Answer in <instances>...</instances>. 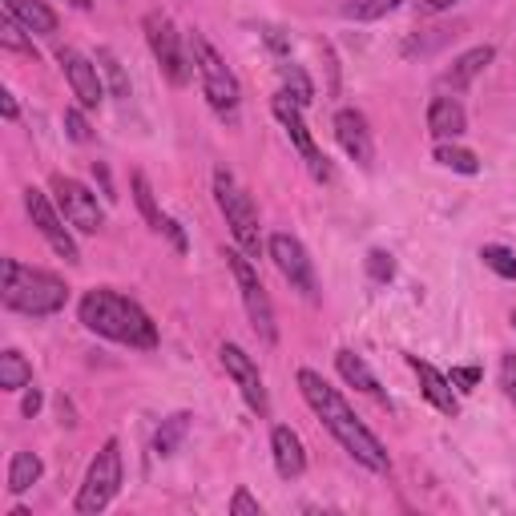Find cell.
<instances>
[{
    "label": "cell",
    "mask_w": 516,
    "mask_h": 516,
    "mask_svg": "<svg viewBox=\"0 0 516 516\" xmlns=\"http://www.w3.org/2000/svg\"><path fill=\"white\" fill-rule=\"evenodd\" d=\"M448 379H452V388H460V391H472L476 383L484 379V371H481V368H452V375H448Z\"/></svg>",
    "instance_id": "obj_35"
},
{
    "label": "cell",
    "mask_w": 516,
    "mask_h": 516,
    "mask_svg": "<svg viewBox=\"0 0 516 516\" xmlns=\"http://www.w3.org/2000/svg\"><path fill=\"white\" fill-rule=\"evenodd\" d=\"M121 492V444L117 440H106L101 452L93 456L89 472H86V484L77 492V509L81 516H93V512H106L109 501Z\"/></svg>",
    "instance_id": "obj_6"
},
{
    "label": "cell",
    "mask_w": 516,
    "mask_h": 516,
    "mask_svg": "<svg viewBox=\"0 0 516 516\" xmlns=\"http://www.w3.org/2000/svg\"><path fill=\"white\" fill-rule=\"evenodd\" d=\"M278 73H283V81H287V93L298 101V106H307V101L315 97V89H311V81H307V73L298 69V65H278Z\"/></svg>",
    "instance_id": "obj_31"
},
{
    "label": "cell",
    "mask_w": 516,
    "mask_h": 516,
    "mask_svg": "<svg viewBox=\"0 0 516 516\" xmlns=\"http://www.w3.org/2000/svg\"><path fill=\"white\" fill-rule=\"evenodd\" d=\"M368 275L375 278V283H391V278H396V258H391L388 250H371L368 255Z\"/></svg>",
    "instance_id": "obj_32"
},
{
    "label": "cell",
    "mask_w": 516,
    "mask_h": 516,
    "mask_svg": "<svg viewBox=\"0 0 516 516\" xmlns=\"http://www.w3.org/2000/svg\"><path fill=\"white\" fill-rule=\"evenodd\" d=\"M512 323H516V311H512Z\"/></svg>",
    "instance_id": "obj_43"
},
{
    "label": "cell",
    "mask_w": 516,
    "mask_h": 516,
    "mask_svg": "<svg viewBox=\"0 0 516 516\" xmlns=\"http://www.w3.org/2000/svg\"><path fill=\"white\" fill-rule=\"evenodd\" d=\"M230 516H262V509H258V501L247 492V488H238L234 501H230Z\"/></svg>",
    "instance_id": "obj_34"
},
{
    "label": "cell",
    "mask_w": 516,
    "mask_h": 516,
    "mask_svg": "<svg viewBox=\"0 0 516 516\" xmlns=\"http://www.w3.org/2000/svg\"><path fill=\"white\" fill-rule=\"evenodd\" d=\"M428 129L440 137V142H448V137H456L468 129V114H464V106H460L456 97H431V106H428Z\"/></svg>",
    "instance_id": "obj_19"
},
{
    "label": "cell",
    "mask_w": 516,
    "mask_h": 516,
    "mask_svg": "<svg viewBox=\"0 0 516 516\" xmlns=\"http://www.w3.org/2000/svg\"><path fill=\"white\" fill-rule=\"evenodd\" d=\"M262 41H267L270 49L278 53V57H283V53H290V41H287V36L278 33V29H262Z\"/></svg>",
    "instance_id": "obj_37"
},
{
    "label": "cell",
    "mask_w": 516,
    "mask_h": 516,
    "mask_svg": "<svg viewBox=\"0 0 516 516\" xmlns=\"http://www.w3.org/2000/svg\"><path fill=\"white\" fill-rule=\"evenodd\" d=\"M456 0H424V8L428 13H444V8H452Z\"/></svg>",
    "instance_id": "obj_41"
},
{
    "label": "cell",
    "mask_w": 516,
    "mask_h": 516,
    "mask_svg": "<svg viewBox=\"0 0 516 516\" xmlns=\"http://www.w3.org/2000/svg\"><path fill=\"white\" fill-rule=\"evenodd\" d=\"M270 452H275V468L283 481H298L307 472V452H303V440L295 436L287 424H278L270 431Z\"/></svg>",
    "instance_id": "obj_18"
},
{
    "label": "cell",
    "mask_w": 516,
    "mask_h": 516,
    "mask_svg": "<svg viewBox=\"0 0 516 516\" xmlns=\"http://www.w3.org/2000/svg\"><path fill=\"white\" fill-rule=\"evenodd\" d=\"M335 368H339V375L351 388H359V391H368V396L379 400L383 396V388H379V379H375V371L363 363V355H355V351H339L335 355Z\"/></svg>",
    "instance_id": "obj_21"
},
{
    "label": "cell",
    "mask_w": 516,
    "mask_h": 516,
    "mask_svg": "<svg viewBox=\"0 0 516 516\" xmlns=\"http://www.w3.org/2000/svg\"><path fill=\"white\" fill-rule=\"evenodd\" d=\"M186 428H190V416H186V411H177V416L166 420V424L157 428V440H154L157 456H174L177 444H182V436H186Z\"/></svg>",
    "instance_id": "obj_25"
},
{
    "label": "cell",
    "mask_w": 516,
    "mask_h": 516,
    "mask_svg": "<svg viewBox=\"0 0 516 516\" xmlns=\"http://www.w3.org/2000/svg\"><path fill=\"white\" fill-rule=\"evenodd\" d=\"M403 0H347L343 5V16L347 21H379L388 16L391 8H400Z\"/></svg>",
    "instance_id": "obj_27"
},
{
    "label": "cell",
    "mask_w": 516,
    "mask_h": 516,
    "mask_svg": "<svg viewBox=\"0 0 516 516\" xmlns=\"http://www.w3.org/2000/svg\"><path fill=\"white\" fill-rule=\"evenodd\" d=\"M492 57H496V49L492 45H476V49H468V53H460V57L452 61V69H444L440 73V89H452V93H460V89H468L476 77L492 65Z\"/></svg>",
    "instance_id": "obj_17"
},
{
    "label": "cell",
    "mask_w": 516,
    "mask_h": 516,
    "mask_svg": "<svg viewBox=\"0 0 516 516\" xmlns=\"http://www.w3.org/2000/svg\"><path fill=\"white\" fill-rule=\"evenodd\" d=\"M190 53H194V65H198V77H202V93L206 101L214 106V114L222 117H234V109H238V77L227 69V61L214 53V45L206 41L202 33H190Z\"/></svg>",
    "instance_id": "obj_5"
},
{
    "label": "cell",
    "mask_w": 516,
    "mask_h": 516,
    "mask_svg": "<svg viewBox=\"0 0 516 516\" xmlns=\"http://www.w3.org/2000/svg\"><path fill=\"white\" fill-rule=\"evenodd\" d=\"M41 472H45L41 456H36V452H16L13 464H8V492H13V496L29 492V488L41 481Z\"/></svg>",
    "instance_id": "obj_22"
},
{
    "label": "cell",
    "mask_w": 516,
    "mask_h": 516,
    "mask_svg": "<svg viewBox=\"0 0 516 516\" xmlns=\"http://www.w3.org/2000/svg\"><path fill=\"white\" fill-rule=\"evenodd\" d=\"M0 109H5L8 121H16V114H21V109H16V97H13V93H0Z\"/></svg>",
    "instance_id": "obj_40"
},
{
    "label": "cell",
    "mask_w": 516,
    "mask_h": 516,
    "mask_svg": "<svg viewBox=\"0 0 516 516\" xmlns=\"http://www.w3.org/2000/svg\"><path fill=\"white\" fill-rule=\"evenodd\" d=\"M5 13L13 21H21L36 36H53L57 33V13H53L45 0H5Z\"/></svg>",
    "instance_id": "obj_20"
},
{
    "label": "cell",
    "mask_w": 516,
    "mask_h": 516,
    "mask_svg": "<svg viewBox=\"0 0 516 516\" xmlns=\"http://www.w3.org/2000/svg\"><path fill=\"white\" fill-rule=\"evenodd\" d=\"M335 137H339V146L347 149V157L368 170L371 157H375V146H371L368 117H363L359 109H339V114H335Z\"/></svg>",
    "instance_id": "obj_15"
},
{
    "label": "cell",
    "mask_w": 516,
    "mask_h": 516,
    "mask_svg": "<svg viewBox=\"0 0 516 516\" xmlns=\"http://www.w3.org/2000/svg\"><path fill=\"white\" fill-rule=\"evenodd\" d=\"M214 198H218V210L227 214V227L234 234V242H238L242 255L258 258L262 255V234H258V210L255 202H250V194L238 186V177H234L227 166H218L214 170Z\"/></svg>",
    "instance_id": "obj_4"
},
{
    "label": "cell",
    "mask_w": 516,
    "mask_h": 516,
    "mask_svg": "<svg viewBox=\"0 0 516 516\" xmlns=\"http://www.w3.org/2000/svg\"><path fill=\"white\" fill-rule=\"evenodd\" d=\"M57 61H61L65 77H69L77 106H81V109H97L101 97H106V89H101V77H97V65H93L89 57H81L77 49H57Z\"/></svg>",
    "instance_id": "obj_14"
},
{
    "label": "cell",
    "mask_w": 516,
    "mask_h": 516,
    "mask_svg": "<svg viewBox=\"0 0 516 516\" xmlns=\"http://www.w3.org/2000/svg\"><path fill=\"white\" fill-rule=\"evenodd\" d=\"M53 198H57V210L65 214L73 230L81 234H97L106 227V214L97 206V194L86 190L77 177H65V174H53Z\"/></svg>",
    "instance_id": "obj_8"
},
{
    "label": "cell",
    "mask_w": 516,
    "mask_h": 516,
    "mask_svg": "<svg viewBox=\"0 0 516 516\" xmlns=\"http://www.w3.org/2000/svg\"><path fill=\"white\" fill-rule=\"evenodd\" d=\"M481 258H484V267L496 270L501 278H516V255L509 247H496V242H492V247L481 250Z\"/></svg>",
    "instance_id": "obj_29"
},
{
    "label": "cell",
    "mask_w": 516,
    "mask_h": 516,
    "mask_svg": "<svg viewBox=\"0 0 516 516\" xmlns=\"http://www.w3.org/2000/svg\"><path fill=\"white\" fill-rule=\"evenodd\" d=\"M222 368H227V375L234 383H238V391H242V400L250 403V408L258 411V416H270V396H267V388H262V375H258V363L250 359L247 351H242L238 343H222Z\"/></svg>",
    "instance_id": "obj_13"
},
{
    "label": "cell",
    "mask_w": 516,
    "mask_h": 516,
    "mask_svg": "<svg viewBox=\"0 0 516 516\" xmlns=\"http://www.w3.org/2000/svg\"><path fill=\"white\" fill-rule=\"evenodd\" d=\"M146 41H149V49H154L157 65H162V73L170 77V86H186V81H190V61H186L182 41H177L170 16L149 13L146 16Z\"/></svg>",
    "instance_id": "obj_11"
},
{
    "label": "cell",
    "mask_w": 516,
    "mask_h": 516,
    "mask_svg": "<svg viewBox=\"0 0 516 516\" xmlns=\"http://www.w3.org/2000/svg\"><path fill=\"white\" fill-rule=\"evenodd\" d=\"M69 303V287L65 278L49 275V270L21 267L16 258H5V307L21 315H57Z\"/></svg>",
    "instance_id": "obj_3"
},
{
    "label": "cell",
    "mask_w": 516,
    "mask_h": 516,
    "mask_svg": "<svg viewBox=\"0 0 516 516\" xmlns=\"http://www.w3.org/2000/svg\"><path fill=\"white\" fill-rule=\"evenodd\" d=\"M21 411H25V416H36V411H41V391H29V396H25V403H21Z\"/></svg>",
    "instance_id": "obj_39"
},
{
    "label": "cell",
    "mask_w": 516,
    "mask_h": 516,
    "mask_svg": "<svg viewBox=\"0 0 516 516\" xmlns=\"http://www.w3.org/2000/svg\"><path fill=\"white\" fill-rule=\"evenodd\" d=\"M436 162L444 166V170H456V174H481V157H476L472 149H460V146H448V142L436 146Z\"/></svg>",
    "instance_id": "obj_24"
},
{
    "label": "cell",
    "mask_w": 516,
    "mask_h": 516,
    "mask_svg": "<svg viewBox=\"0 0 516 516\" xmlns=\"http://www.w3.org/2000/svg\"><path fill=\"white\" fill-rule=\"evenodd\" d=\"M162 234H170V242L177 250H186V234H182V227H177L174 218H166V227H162Z\"/></svg>",
    "instance_id": "obj_38"
},
{
    "label": "cell",
    "mask_w": 516,
    "mask_h": 516,
    "mask_svg": "<svg viewBox=\"0 0 516 516\" xmlns=\"http://www.w3.org/2000/svg\"><path fill=\"white\" fill-rule=\"evenodd\" d=\"M298 391H303V400L311 403L315 416L323 420V428L331 431V436L339 440V444L355 460H359L363 468H371V472H388V468H391L388 448L379 444V436H375V431L363 424L359 416H355L351 403H347L339 391L323 379V375L311 371V368H303V371H298Z\"/></svg>",
    "instance_id": "obj_1"
},
{
    "label": "cell",
    "mask_w": 516,
    "mask_h": 516,
    "mask_svg": "<svg viewBox=\"0 0 516 516\" xmlns=\"http://www.w3.org/2000/svg\"><path fill=\"white\" fill-rule=\"evenodd\" d=\"M97 65H101V73L109 77V89H114V97H129V77H126V69H121V61L114 57L109 49H97Z\"/></svg>",
    "instance_id": "obj_28"
},
{
    "label": "cell",
    "mask_w": 516,
    "mask_h": 516,
    "mask_svg": "<svg viewBox=\"0 0 516 516\" xmlns=\"http://www.w3.org/2000/svg\"><path fill=\"white\" fill-rule=\"evenodd\" d=\"M77 315H81V323H86L93 335H106V339L126 343V347H142V351L157 347L154 319H149L142 307L134 303V298L117 295V290H106V287L86 290V295H81Z\"/></svg>",
    "instance_id": "obj_2"
},
{
    "label": "cell",
    "mask_w": 516,
    "mask_h": 516,
    "mask_svg": "<svg viewBox=\"0 0 516 516\" xmlns=\"http://www.w3.org/2000/svg\"><path fill=\"white\" fill-rule=\"evenodd\" d=\"M267 255L275 258V267H278V275L287 278L290 287L298 290L303 298H319V287H315V267H311V258H307V250H303V242L298 238H290V234H270V242H267Z\"/></svg>",
    "instance_id": "obj_10"
},
{
    "label": "cell",
    "mask_w": 516,
    "mask_h": 516,
    "mask_svg": "<svg viewBox=\"0 0 516 516\" xmlns=\"http://www.w3.org/2000/svg\"><path fill=\"white\" fill-rule=\"evenodd\" d=\"M227 262L234 270V283L242 290V307H247V315H250V327L258 331L262 343H275L278 339L275 307H270V295H267V287H262L255 262H250V255H242V250H227Z\"/></svg>",
    "instance_id": "obj_7"
},
{
    "label": "cell",
    "mask_w": 516,
    "mask_h": 516,
    "mask_svg": "<svg viewBox=\"0 0 516 516\" xmlns=\"http://www.w3.org/2000/svg\"><path fill=\"white\" fill-rule=\"evenodd\" d=\"M408 368L420 375V391H424V400L431 403L436 411H444V416H456L460 403L452 396V379H448L444 371H436L431 363H424L420 355H408Z\"/></svg>",
    "instance_id": "obj_16"
},
{
    "label": "cell",
    "mask_w": 516,
    "mask_h": 516,
    "mask_svg": "<svg viewBox=\"0 0 516 516\" xmlns=\"http://www.w3.org/2000/svg\"><path fill=\"white\" fill-rule=\"evenodd\" d=\"M65 134H69L73 142H89V137H93L89 121H86V114H81L77 106H73V109H65Z\"/></svg>",
    "instance_id": "obj_33"
},
{
    "label": "cell",
    "mask_w": 516,
    "mask_h": 516,
    "mask_svg": "<svg viewBox=\"0 0 516 516\" xmlns=\"http://www.w3.org/2000/svg\"><path fill=\"white\" fill-rule=\"evenodd\" d=\"M33 383V368H29V359H25L21 351H0V388L5 391H21V388H29Z\"/></svg>",
    "instance_id": "obj_23"
},
{
    "label": "cell",
    "mask_w": 516,
    "mask_h": 516,
    "mask_svg": "<svg viewBox=\"0 0 516 516\" xmlns=\"http://www.w3.org/2000/svg\"><path fill=\"white\" fill-rule=\"evenodd\" d=\"M270 109H275V117L283 121V129L290 134V142H295L298 154H303V162L311 166V177H315V182H331V162H327V157L319 154L311 129H307V121H303V106H298V101L283 89V93H275Z\"/></svg>",
    "instance_id": "obj_9"
},
{
    "label": "cell",
    "mask_w": 516,
    "mask_h": 516,
    "mask_svg": "<svg viewBox=\"0 0 516 516\" xmlns=\"http://www.w3.org/2000/svg\"><path fill=\"white\" fill-rule=\"evenodd\" d=\"M25 210H29L33 227L41 230V238L49 242L65 262H81L77 242H73V234L65 230V214H57V206L49 202V194H41V190H33L29 186V190H25Z\"/></svg>",
    "instance_id": "obj_12"
},
{
    "label": "cell",
    "mask_w": 516,
    "mask_h": 516,
    "mask_svg": "<svg viewBox=\"0 0 516 516\" xmlns=\"http://www.w3.org/2000/svg\"><path fill=\"white\" fill-rule=\"evenodd\" d=\"M501 388H504V396L516 403V355H504L501 359Z\"/></svg>",
    "instance_id": "obj_36"
},
{
    "label": "cell",
    "mask_w": 516,
    "mask_h": 516,
    "mask_svg": "<svg viewBox=\"0 0 516 516\" xmlns=\"http://www.w3.org/2000/svg\"><path fill=\"white\" fill-rule=\"evenodd\" d=\"M25 33H29V29L5 13V25H0V45H5V49H13V53H29V57H33V41Z\"/></svg>",
    "instance_id": "obj_30"
},
{
    "label": "cell",
    "mask_w": 516,
    "mask_h": 516,
    "mask_svg": "<svg viewBox=\"0 0 516 516\" xmlns=\"http://www.w3.org/2000/svg\"><path fill=\"white\" fill-rule=\"evenodd\" d=\"M134 198H137V210L146 214L149 230H157V234H162V227H166V214L157 210L154 190H149V177H146V174H134Z\"/></svg>",
    "instance_id": "obj_26"
},
{
    "label": "cell",
    "mask_w": 516,
    "mask_h": 516,
    "mask_svg": "<svg viewBox=\"0 0 516 516\" xmlns=\"http://www.w3.org/2000/svg\"><path fill=\"white\" fill-rule=\"evenodd\" d=\"M69 5H77V8H89V0H69Z\"/></svg>",
    "instance_id": "obj_42"
}]
</instances>
